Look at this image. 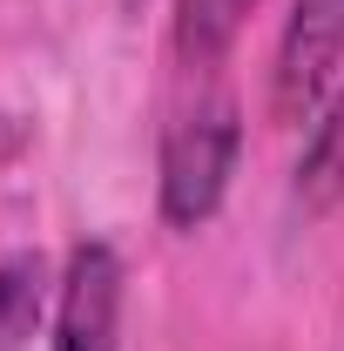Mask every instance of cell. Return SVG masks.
Listing matches in <instances>:
<instances>
[{"label": "cell", "mask_w": 344, "mask_h": 351, "mask_svg": "<svg viewBox=\"0 0 344 351\" xmlns=\"http://www.w3.org/2000/svg\"><path fill=\"white\" fill-rule=\"evenodd\" d=\"M243 162V101L223 82L196 88L156 142V210L169 230H203L230 203V182Z\"/></svg>", "instance_id": "obj_1"}, {"label": "cell", "mask_w": 344, "mask_h": 351, "mask_svg": "<svg viewBox=\"0 0 344 351\" xmlns=\"http://www.w3.org/2000/svg\"><path fill=\"white\" fill-rule=\"evenodd\" d=\"M344 82V0H291L270 54V115L304 122Z\"/></svg>", "instance_id": "obj_2"}, {"label": "cell", "mask_w": 344, "mask_h": 351, "mask_svg": "<svg viewBox=\"0 0 344 351\" xmlns=\"http://www.w3.org/2000/svg\"><path fill=\"white\" fill-rule=\"evenodd\" d=\"M122 304H129V270L108 237H82L61 257L54 291V338L47 351H122Z\"/></svg>", "instance_id": "obj_3"}, {"label": "cell", "mask_w": 344, "mask_h": 351, "mask_svg": "<svg viewBox=\"0 0 344 351\" xmlns=\"http://www.w3.org/2000/svg\"><path fill=\"white\" fill-rule=\"evenodd\" d=\"M291 210L304 223H324L344 210V82L310 108L304 149L291 162Z\"/></svg>", "instance_id": "obj_4"}, {"label": "cell", "mask_w": 344, "mask_h": 351, "mask_svg": "<svg viewBox=\"0 0 344 351\" xmlns=\"http://www.w3.org/2000/svg\"><path fill=\"white\" fill-rule=\"evenodd\" d=\"M54 291H61V263L47 250L21 243L0 257V351H21L41 331V317L54 311Z\"/></svg>", "instance_id": "obj_5"}, {"label": "cell", "mask_w": 344, "mask_h": 351, "mask_svg": "<svg viewBox=\"0 0 344 351\" xmlns=\"http://www.w3.org/2000/svg\"><path fill=\"white\" fill-rule=\"evenodd\" d=\"M257 7L263 0H175V14H169L175 61L196 68V75H216L230 61V47L243 41V27H250Z\"/></svg>", "instance_id": "obj_6"}, {"label": "cell", "mask_w": 344, "mask_h": 351, "mask_svg": "<svg viewBox=\"0 0 344 351\" xmlns=\"http://www.w3.org/2000/svg\"><path fill=\"white\" fill-rule=\"evenodd\" d=\"M129 7H135V0H129Z\"/></svg>", "instance_id": "obj_7"}]
</instances>
